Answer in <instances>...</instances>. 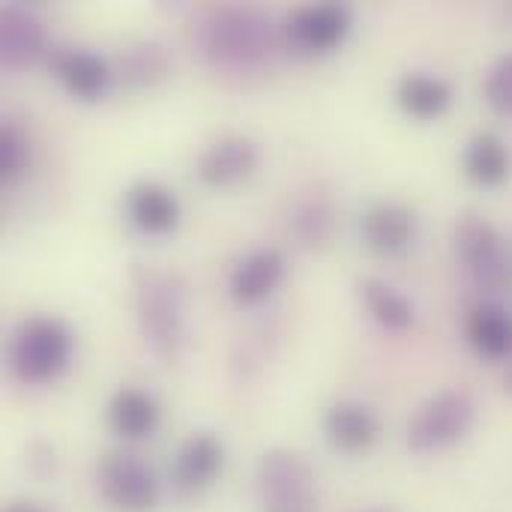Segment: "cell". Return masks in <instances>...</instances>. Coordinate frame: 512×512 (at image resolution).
Returning a JSON list of instances; mask_svg holds the SVG:
<instances>
[{
	"label": "cell",
	"instance_id": "1",
	"mask_svg": "<svg viewBox=\"0 0 512 512\" xmlns=\"http://www.w3.org/2000/svg\"><path fill=\"white\" fill-rule=\"evenodd\" d=\"M135 318L150 351L174 363L186 348V288L174 273L144 264L132 267Z\"/></svg>",
	"mask_w": 512,
	"mask_h": 512
},
{
	"label": "cell",
	"instance_id": "2",
	"mask_svg": "<svg viewBox=\"0 0 512 512\" xmlns=\"http://www.w3.org/2000/svg\"><path fill=\"white\" fill-rule=\"evenodd\" d=\"M195 42L219 69H246L261 63L273 45L270 18L252 6H219L198 24Z\"/></svg>",
	"mask_w": 512,
	"mask_h": 512
},
{
	"label": "cell",
	"instance_id": "3",
	"mask_svg": "<svg viewBox=\"0 0 512 512\" xmlns=\"http://www.w3.org/2000/svg\"><path fill=\"white\" fill-rule=\"evenodd\" d=\"M75 339L72 330L51 315L24 318L9 336V372L30 387L57 381L72 363Z\"/></svg>",
	"mask_w": 512,
	"mask_h": 512
},
{
	"label": "cell",
	"instance_id": "4",
	"mask_svg": "<svg viewBox=\"0 0 512 512\" xmlns=\"http://www.w3.org/2000/svg\"><path fill=\"white\" fill-rule=\"evenodd\" d=\"M477 423V405L462 390L429 396L408 423V447L417 456H438L462 444Z\"/></svg>",
	"mask_w": 512,
	"mask_h": 512
},
{
	"label": "cell",
	"instance_id": "5",
	"mask_svg": "<svg viewBox=\"0 0 512 512\" xmlns=\"http://www.w3.org/2000/svg\"><path fill=\"white\" fill-rule=\"evenodd\" d=\"M261 512H318V486L309 462L285 447L267 450L255 468Z\"/></svg>",
	"mask_w": 512,
	"mask_h": 512
},
{
	"label": "cell",
	"instance_id": "6",
	"mask_svg": "<svg viewBox=\"0 0 512 512\" xmlns=\"http://www.w3.org/2000/svg\"><path fill=\"white\" fill-rule=\"evenodd\" d=\"M453 246L468 276L486 291H504L512 282L510 249L501 231L480 213L459 216L453 228Z\"/></svg>",
	"mask_w": 512,
	"mask_h": 512
},
{
	"label": "cell",
	"instance_id": "7",
	"mask_svg": "<svg viewBox=\"0 0 512 512\" xmlns=\"http://www.w3.org/2000/svg\"><path fill=\"white\" fill-rule=\"evenodd\" d=\"M99 495L120 512H153L162 486L156 474L132 453H108L96 471Z\"/></svg>",
	"mask_w": 512,
	"mask_h": 512
},
{
	"label": "cell",
	"instance_id": "8",
	"mask_svg": "<svg viewBox=\"0 0 512 512\" xmlns=\"http://www.w3.org/2000/svg\"><path fill=\"white\" fill-rule=\"evenodd\" d=\"M351 33L345 3H309L285 21V39L297 54H330Z\"/></svg>",
	"mask_w": 512,
	"mask_h": 512
},
{
	"label": "cell",
	"instance_id": "9",
	"mask_svg": "<svg viewBox=\"0 0 512 512\" xmlns=\"http://www.w3.org/2000/svg\"><path fill=\"white\" fill-rule=\"evenodd\" d=\"M225 468V444L213 432H192L171 462V486L183 498L204 495L222 477Z\"/></svg>",
	"mask_w": 512,
	"mask_h": 512
},
{
	"label": "cell",
	"instance_id": "10",
	"mask_svg": "<svg viewBox=\"0 0 512 512\" xmlns=\"http://www.w3.org/2000/svg\"><path fill=\"white\" fill-rule=\"evenodd\" d=\"M48 69L57 84L78 102H99L114 81L108 60L87 48H51Z\"/></svg>",
	"mask_w": 512,
	"mask_h": 512
},
{
	"label": "cell",
	"instance_id": "11",
	"mask_svg": "<svg viewBox=\"0 0 512 512\" xmlns=\"http://www.w3.org/2000/svg\"><path fill=\"white\" fill-rule=\"evenodd\" d=\"M258 144L246 135H225L204 147L195 174L207 189H231L249 180L258 168Z\"/></svg>",
	"mask_w": 512,
	"mask_h": 512
},
{
	"label": "cell",
	"instance_id": "12",
	"mask_svg": "<svg viewBox=\"0 0 512 512\" xmlns=\"http://www.w3.org/2000/svg\"><path fill=\"white\" fill-rule=\"evenodd\" d=\"M321 429H324L327 444L345 456H363L381 438L378 414L366 402H357V399H342V402L330 405L324 411Z\"/></svg>",
	"mask_w": 512,
	"mask_h": 512
},
{
	"label": "cell",
	"instance_id": "13",
	"mask_svg": "<svg viewBox=\"0 0 512 512\" xmlns=\"http://www.w3.org/2000/svg\"><path fill=\"white\" fill-rule=\"evenodd\" d=\"M360 234L372 252L393 258V255L408 252L417 243L420 219L411 207H405L399 201H378L363 213Z\"/></svg>",
	"mask_w": 512,
	"mask_h": 512
},
{
	"label": "cell",
	"instance_id": "14",
	"mask_svg": "<svg viewBox=\"0 0 512 512\" xmlns=\"http://www.w3.org/2000/svg\"><path fill=\"white\" fill-rule=\"evenodd\" d=\"M123 204H126L129 222L147 237L174 234L180 225V216H183V207H180L174 189H168L159 180H135L126 189Z\"/></svg>",
	"mask_w": 512,
	"mask_h": 512
},
{
	"label": "cell",
	"instance_id": "15",
	"mask_svg": "<svg viewBox=\"0 0 512 512\" xmlns=\"http://www.w3.org/2000/svg\"><path fill=\"white\" fill-rule=\"evenodd\" d=\"M48 54L51 48H48L42 21L24 6H3L0 9V63L12 72H21Z\"/></svg>",
	"mask_w": 512,
	"mask_h": 512
},
{
	"label": "cell",
	"instance_id": "16",
	"mask_svg": "<svg viewBox=\"0 0 512 512\" xmlns=\"http://www.w3.org/2000/svg\"><path fill=\"white\" fill-rule=\"evenodd\" d=\"M285 279V255L279 249H255L249 252L228 276V297L249 309L264 303Z\"/></svg>",
	"mask_w": 512,
	"mask_h": 512
},
{
	"label": "cell",
	"instance_id": "17",
	"mask_svg": "<svg viewBox=\"0 0 512 512\" xmlns=\"http://www.w3.org/2000/svg\"><path fill=\"white\" fill-rule=\"evenodd\" d=\"M105 420L117 438L135 444V441H147L159 429L162 411H159V402L147 390L120 387L105 408Z\"/></svg>",
	"mask_w": 512,
	"mask_h": 512
},
{
	"label": "cell",
	"instance_id": "18",
	"mask_svg": "<svg viewBox=\"0 0 512 512\" xmlns=\"http://www.w3.org/2000/svg\"><path fill=\"white\" fill-rule=\"evenodd\" d=\"M456 90L435 72H408L396 84V105L414 120H438L450 111Z\"/></svg>",
	"mask_w": 512,
	"mask_h": 512
},
{
	"label": "cell",
	"instance_id": "19",
	"mask_svg": "<svg viewBox=\"0 0 512 512\" xmlns=\"http://www.w3.org/2000/svg\"><path fill=\"white\" fill-rule=\"evenodd\" d=\"M465 336L483 360H507L512 357V312L501 303L474 306L465 324Z\"/></svg>",
	"mask_w": 512,
	"mask_h": 512
},
{
	"label": "cell",
	"instance_id": "20",
	"mask_svg": "<svg viewBox=\"0 0 512 512\" xmlns=\"http://www.w3.org/2000/svg\"><path fill=\"white\" fill-rule=\"evenodd\" d=\"M462 168H465V177L483 189H495L507 183L512 171V153L507 141L498 132H477L465 144Z\"/></svg>",
	"mask_w": 512,
	"mask_h": 512
},
{
	"label": "cell",
	"instance_id": "21",
	"mask_svg": "<svg viewBox=\"0 0 512 512\" xmlns=\"http://www.w3.org/2000/svg\"><path fill=\"white\" fill-rule=\"evenodd\" d=\"M357 294H360L366 312L372 315V321L378 327H384L390 333H405L414 327V321H417L414 303L399 288H393L390 282L369 276L357 285Z\"/></svg>",
	"mask_w": 512,
	"mask_h": 512
},
{
	"label": "cell",
	"instance_id": "22",
	"mask_svg": "<svg viewBox=\"0 0 512 512\" xmlns=\"http://www.w3.org/2000/svg\"><path fill=\"white\" fill-rule=\"evenodd\" d=\"M291 228H294V237L306 249H324L333 240V231H336V210H333L330 198H324V195L303 198L294 207Z\"/></svg>",
	"mask_w": 512,
	"mask_h": 512
},
{
	"label": "cell",
	"instance_id": "23",
	"mask_svg": "<svg viewBox=\"0 0 512 512\" xmlns=\"http://www.w3.org/2000/svg\"><path fill=\"white\" fill-rule=\"evenodd\" d=\"M168 51L159 42H138L120 57V78L129 87H150L168 75Z\"/></svg>",
	"mask_w": 512,
	"mask_h": 512
},
{
	"label": "cell",
	"instance_id": "24",
	"mask_svg": "<svg viewBox=\"0 0 512 512\" xmlns=\"http://www.w3.org/2000/svg\"><path fill=\"white\" fill-rule=\"evenodd\" d=\"M30 162V144L24 138V132L15 123H3L0 126V180L12 183L24 174Z\"/></svg>",
	"mask_w": 512,
	"mask_h": 512
},
{
	"label": "cell",
	"instance_id": "25",
	"mask_svg": "<svg viewBox=\"0 0 512 512\" xmlns=\"http://www.w3.org/2000/svg\"><path fill=\"white\" fill-rule=\"evenodd\" d=\"M483 96L486 105L498 114V117H512V51L504 54L486 75L483 84Z\"/></svg>",
	"mask_w": 512,
	"mask_h": 512
},
{
	"label": "cell",
	"instance_id": "26",
	"mask_svg": "<svg viewBox=\"0 0 512 512\" xmlns=\"http://www.w3.org/2000/svg\"><path fill=\"white\" fill-rule=\"evenodd\" d=\"M6 512H45V510H39V507H33V504H12Z\"/></svg>",
	"mask_w": 512,
	"mask_h": 512
},
{
	"label": "cell",
	"instance_id": "27",
	"mask_svg": "<svg viewBox=\"0 0 512 512\" xmlns=\"http://www.w3.org/2000/svg\"><path fill=\"white\" fill-rule=\"evenodd\" d=\"M504 387H507V393H512V363L507 366V375H504Z\"/></svg>",
	"mask_w": 512,
	"mask_h": 512
}]
</instances>
